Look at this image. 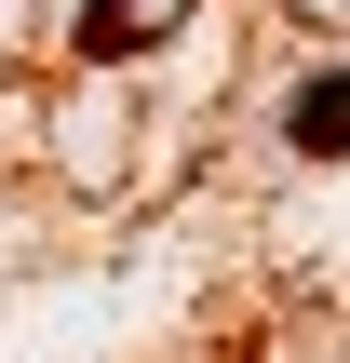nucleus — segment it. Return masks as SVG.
Returning <instances> with one entry per match:
<instances>
[{"label":"nucleus","instance_id":"f03ea898","mask_svg":"<svg viewBox=\"0 0 350 363\" xmlns=\"http://www.w3.org/2000/svg\"><path fill=\"white\" fill-rule=\"evenodd\" d=\"M189 0H81V54H148Z\"/></svg>","mask_w":350,"mask_h":363},{"label":"nucleus","instance_id":"f257e3e1","mask_svg":"<svg viewBox=\"0 0 350 363\" xmlns=\"http://www.w3.org/2000/svg\"><path fill=\"white\" fill-rule=\"evenodd\" d=\"M283 148H297V162H350V67L310 81V94L283 108Z\"/></svg>","mask_w":350,"mask_h":363}]
</instances>
